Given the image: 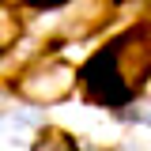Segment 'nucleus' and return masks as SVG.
<instances>
[{
	"label": "nucleus",
	"instance_id": "1",
	"mask_svg": "<svg viewBox=\"0 0 151 151\" xmlns=\"http://www.w3.org/2000/svg\"><path fill=\"white\" fill-rule=\"evenodd\" d=\"M12 91L30 102V106H57L64 98H72L76 91V68L60 57H49V60H38L27 72L12 83Z\"/></svg>",
	"mask_w": 151,
	"mask_h": 151
},
{
	"label": "nucleus",
	"instance_id": "2",
	"mask_svg": "<svg viewBox=\"0 0 151 151\" xmlns=\"http://www.w3.org/2000/svg\"><path fill=\"white\" fill-rule=\"evenodd\" d=\"M106 53H110L113 68L121 76V83L136 94V87H144L147 83V72H151V45H147V23H140V27H129L121 38H113L110 45H106Z\"/></svg>",
	"mask_w": 151,
	"mask_h": 151
},
{
	"label": "nucleus",
	"instance_id": "3",
	"mask_svg": "<svg viewBox=\"0 0 151 151\" xmlns=\"http://www.w3.org/2000/svg\"><path fill=\"white\" fill-rule=\"evenodd\" d=\"M76 83L83 87V94L91 98L94 106H125V102H132V91L121 83V76H117V68H113V60L106 49H98V53L76 72Z\"/></svg>",
	"mask_w": 151,
	"mask_h": 151
},
{
	"label": "nucleus",
	"instance_id": "4",
	"mask_svg": "<svg viewBox=\"0 0 151 151\" xmlns=\"http://www.w3.org/2000/svg\"><path fill=\"white\" fill-rule=\"evenodd\" d=\"M34 151H79V144L64 129H42L34 140Z\"/></svg>",
	"mask_w": 151,
	"mask_h": 151
},
{
	"label": "nucleus",
	"instance_id": "5",
	"mask_svg": "<svg viewBox=\"0 0 151 151\" xmlns=\"http://www.w3.org/2000/svg\"><path fill=\"white\" fill-rule=\"evenodd\" d=\"M19 34H23L19 15H15V12H8V8H0V53L12 49V45L19 42Z\"/></svg>",
	"mask_w": 151,
	"mask_h": 151
},
{
	"label": "nucleus",
	"instance_id": "6",
	"mask_svg": "<svg viewBox=\"0 0 151 151\" xmlns=\"http://www.w3.org/2000/svg\"><path fill=\"white\" fill-rule=\"evenodd\" d=\"M72 0H23V8H64Z\"/></svg>",
	"mask_w": 151,
	"mask_h": 151
},
{
	"label": "nucleus",
	"instance_id": "7",
	"mask_svg": "<svg viewBox=\"0 0 151 151\" xmlns=\"http://www.w3.org/2000/svg\"><path fill=\"white\" fill-rule=\"evenodd\" d=\"M113 151H144V147H136V144H121V147H113Z\"/></svg>",
	"mask_w": 151,
	"mask_h": 151
}]
</instances>
